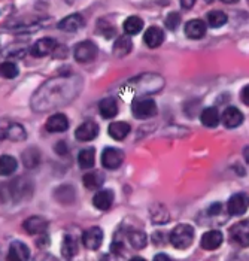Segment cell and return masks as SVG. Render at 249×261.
<instances>
[{"label": "cell", "instance_id": "6da1fadb", "mask_svg": "<svg viewBox=\"0 0 249 261\" xmlns=\"http://www.w3.org/2000/svg\"><path fill=\"white\" fill-rule=\"evenodd\" d=\"M82 81L78 76L69 75L62 78H54L45 82L32 99L33 111L46 112L59 106L67 105L81 91Z\"/></svg>", "mask_w": 249, "mask_h": 261}, {"label": "cell", "instance_id": "7a4b0ae2", "mask_svg": "<svg viewBox=\"0 0 249 261\" xmlns=\"http://www.w3.org/2000/svg\"><path fill=\"white\" fill-rule=\"evenodd\" d=\"M169 241L176 249H187L194 241V228L189 224H179L170 231Z\"/></svg>", "mask_w": 249, "mask_h": 261}, {"label": "cell", "instance_id": "3957f363", "mask_svg": "<svg viewBox=\"0 0 249 261\" xmlns=\"http://www.w3.org/2000/svg\"><path fill=\"white\" fill-rule=\"evenodd\" d=\"M48 20L46 18H21V20H15L14 22H9L3 27V30L11 32V33H35L38 30L43 29L46 25Z\"/></svg>", "mask_w": 249, "mask_h": 261}, {"label": "cell", "instance_id": "277c9868", "mask_svg": "<svg viewBox=\"0 0 249 261\" xmlns=\"http://www.w3.org/2000/svg\"><path fill=\"white\" fill-rule=\"evenodd\" d=\"M131 112L137 120H148L157 115L158 108L154 99L151 97H144V96H137L131 101Z\"/></svg>", "mask_w": 249, "mask_h": 261}, {"label": "cell", "instance_id": "5b68a950", "mask_svg": "<svg viewBox=\"0 0 249 261\" xmlns=\"http://www.w3.org/2000/svg\"><path fill=\"white\" fill-rule=\"evenodd\" d=\"M3 139H9L12 142H24L27 139V132L18 122H12L6 118H2L0 120V141Z\"/></svg>", "mask_w": 249, "mask_h": 261}, {"label": "cell", "instance_id": "8992f818", "mask_svg": "<svg viewBox=\"0 0 249 261\" xmlns=\"http://www.w3.org/2000/svg\"><path fill=\"white\" fill-rule=\"evenodd\" d=\"M32 184L29 181H25L24 178H17L15 181H12L11 184L3 187V191H6L8 199L11 200H24L29 199V196L32 194Z\"/></svg>", "mask_w": 249, "mask_h": 261}, {"label": "cell", "instance_id": "52a82bcc", "mask_svg": "<svg viewBox=\"0 0 249 261\" xmlns=\"http://www.w3.org/2000/svg\"><path fill=\"white\" fill-rule=\"evenodd\" d=\"M73 56H75V60L78 61V63H91L97 57V46L91 40L79 42L75 46Z\"/></svg>", "mask_w": 249, "mask_h": 261}, {"label": "cell", "instance_id": "ba28073f", "mask_svg": "<svg viewBox=\"0 0 249 261\" xmlns=\"http://www.w3.org/2000/svg\"><path fill=\"white\" fill-rule=\"evenodd\" d=\"M124 161V152L118 148H104L102 152V166L109 170H117Z\"/></svg>", "mask_w": 249, "mask_h": 261}, {"label": "cell", "instance_id": "9c48e42d", "mask_svg": "<svg viewBox=\"0 0 249 261\" xmlns=\"http://www.w3.org/2000/svg\"><path fill=\"white\" fill-rule=\"evenodd\" d=\"M103 242V230L100 227H90L82 234V243L87 249L96 251L102 246Z\"/></svg>", "mask_w": 249, "mask_h": 261}, {"label": "cell", "instance_id": "30bf717a", "mask_svg": "<svg viewBox=\"0 0 249 261\" xmlns=\"http://www.w3.org/2000/svg\"><path fill=\"white\" fill-rule=\"evenodd\" d=\"M230 238H231V242L236 243L237 246L246 248L249 243L248 220H245V221L233 225V227L230 228Z\"/></svg>", "mask_w": 249, "mask_h": 261}, {"label": "cell", "instance_id": "8fae6325", "mask_svg": "<svg viewBox=\"0 0 249 261\" xmlns=\"http://www.w3.org/2000/svg\"><path fill=\"white\" fill-rule=\"evenodd\" d=\"M97 135H99V125H97V122L91 120L82 122L75 132V138L81 142L93 141L97 138Z\"/></svg>", "mask_w": 249, "mask_h": 261}, {"label": "cell", "instance_id": "7c38bea8", "mask_svg": "<svg viewBox=\"0 0 249 261\" xmlns=\"http://www.w3.org/2000/svg\"><path fill=\"white\" fill-rule=\"evenodd\" d=\"M246 209H248V197L245 193H237L230 197L227 203V211L230 215H234V217L242 215L246 212Z\"/></svg>", "mask_w": 249, "mask_h": 261}, {"label": "cell", "instance_id": "4fadbf2b", "mask_svg": "<svg viewBox=\"0 0 249 261\" xmlns=\"http://www.w3.org/2000/svg\"><path fill=\"white\" fill-rule=\"evenodd\" d=\"M24 230L32 234V236H39V234H43L46 233L48 230V221L43 218V217H39V215H35V217H30L27 218L24 224H22Z\"/></svg>", "mask_w": 249, "mask_h": 261}, {"label": "cell", "instance_id": "5bb4252c", "mask_svg": "<svg viewBox=\"0 0 249 261\" xmlns=\"http://www.w3.org/2000/svg\"><path fill=\"white\" fill-rule=\"evenodd\" d=\"M56 46H57L56 40L51 39V38H43V39H39L32 45L30 54L33 57H46V56L52 54Z\"/></svg>", "mask_w": 249, "mask_h": 261}, {"label": "cell", "instance_id": "9a60e30c", "mask_svg": "<svg viewBox=\"0 0 249 261\" xmlns=\"http://www.w3.org/2000/svg\"><path fill=\"white\" fill-rule=\"evenodd\" d=\"M9 261H25L30 258V249L25 243L14 241L9 245V254L6 257Z\"/></svg>", "mask_w": 249, "mask_h": 261}, {"label": "cell", "instance_id": "2e32d148", "mask_svg": "<svg viewBox=\"0 0 249 261\" xmlns=\"http://www.w3.org/2000/svg\"><path fill=\"white\" fill-rule=\"evenodd\" d=\"M144 42H145L146 46L151 48V49L158 48L164 42V32L160 27H157V25H151V27L146 29Z\"/></svg>", "mask_w": 249, "mask_h": 261}, {"label": "cell", "instance_id": "e0dca14e", "mask_svg": "<svg viewBox=\"0 0 249 261\" xmlns=\"http://www.w3.org/2000/svg\"><path fill=\"white\" fill-rule=\"evenodd\" d=\"M223 241H224V238H223V233L219 230H209L202 236L200 245L206 251H213V249L221 246Z\"/></svg>", "mask_w": 249, "mask_h": 261}, {"label": "cell", "instance_id": "ac0fdd59", "mask_svg": "<svg viewBox=\"0 0 249 261\" xmlns=\"http://www.w3.org/2000/svg\"><path fill=\"white\" fill-rule=\"evenodd\" d=\"M221 120H223L224 125H226L227 128H236V127H239V125L243 122V114H242L237 108L229 106V108L223 112Z\"/></svg>", "mask_w": 249, "mask_h": 261}, {"label": "cell", "instance_id": "d6986e66", "mask_svg": "<svg viewBox=\"0 0 249 261\" xmlns=\"http://www.w3.org/2000/svg\"><path fill=\"white\" fill-rule=\"evenodd\" d=\"M45 128L51 133H63L69 128V120L64 114H54L46 121Z\"/></svg>", "mask_w": 249, "mask_h": 261}, {"label": "cell", "instance_id": "ffe728a7", "mask_svg": "<svg viewBox=\"0 0 249 261\" xmlns=\"http://www.w3.org/2000/svg\"><path fill=\"white\" fill-rule=\"evenodd\" d=\"M185 36L189 39H202L206 35V24L202 20H191L185 24Z\"/></svg>", "mask_w": 249, "mask_h": 261}, {"label": "cell", "instance_id": "44dd1931", "mask_svg": "<svg viewBox=\"0 0 249 261\" xmlns=\"http://www.w3.org/2000/svg\"><path fill=\"white\" fill-rule=\"evenodd\" d=\"M84 24H85V20H84L82 15H79V14H73V15H69V17H66V18H63L60 22H59V29L63 30V32H69V33H72V32H78L79 29H82Z\"/></svg>", "mask_w": 249, "mask_h": 261}, {"label": "cell", "instance_id": "7402d4cb", "mask_svg": "<svg viewBox=\"0 0 249 261\" xmlns=\"http://www.w3.org/2000/svg\"><path fill=\"white\" fill-rule=\"evenodd\" d=\"M114 199H115V196H114L112 190H100L93 197V204L99 211H107V209H110Z\"/></svg>", "mask_w": 249, "mask_h": 261}, {"label": "cell", "instance_id": "603a6c76", "mask_svg": "<svg viewBox=\"0 0 249 261\" xmlns=\"http://www.w3.org/2000/svg\"><path fill=\"white\" fill-rule=\"evenodd\" d=\"M131 132V127L128 122L124 121H115V122H110L109 127H107V133L112 139L115 141H123L127 138V135Z\"/></svg>", "mask_w": 249, "mask_h": 261}, {"label": "cell", "instance_id": "cb8c5ba5", "mask_svg": "<svg viewBox=\"0 0 249 261\" xmlns=\"http://www.w3.org/2000/svg\"><path fill=\"white\" fill-rule=\"evenodd\" d=\"M99 112L106 120H112L118 114V103L114 97H106L99 103Z\"/></svg>", "mask_w": 249, "mask_h": 261}, {"label": "cell", "instance_id": "d4e9b609", "mask_svg": "<svg viewBox=\"0 0 249 261\" xmlns=\"http://www.w3.org/2000/svg\"><path fill=\"white\" fill-rule=\"evenodd\" d=\"M133 49V40L130 36H120L114 43V56L115 57H124L127 54H130V51Z\"/></svg>", "mask_w": 249, "mask_h": 261}, {"label": "cell", "instance_id": "484cf974", "mask_svg": "<svg viewBox=\"0 0 249 261\" xmlns=\"http://www.w3.org/2000/svg\"><path fill=\"white\" fill-rule=\"evenodd\" d=\"M84 187L90 191H94V190H99L104 182V176L102 172L99 170H94V172H90L87 173L85 176L82 178Z\"/></svg>", "mask_w": 249, "mask_h": 261}, {"label": "cell", "instance_id": "4316f807", "mask_svg": "<svg viewBox=\"0 0 249 261\" xmlns=\"http://www.w3.org/2000/svg\"><path fill=\"white\" fill-rule=\"evenodd\" d=\"M22 163L27 169H35L41 163V151L36 148H29L22 152Z\"/></svg>", "mask_w": 249, "mask_h": 261}, {"label": "cell", "instance_id": "83f0119b", "mask_svg": "<svg viewBox=\"0 0 249 261\" xmlns=\"http://www.w3.org/2000/svg\"><path fill=\"white\" fill-rule=\"evenodd\" d=\"M17 166H18V163L12 155H8V154L2 155L0 157V176L12 175L17 170Z\"/></svg>", "mask_w": 249, "mask_h": 261}, {"label": "cell", "instance_id": "f1b7e54d", "mask_svg": "<svg viewBox=\"0 0 249 261\" xmlns=\"http://www.w3.org/2000/svg\"><path fill=\"white\" fill-rule=\"evenodd\" d=\"M202 124L206 127H216L219 124V112L216 108H206L200 115Z\"/></svg>", "mask_w": 249, "mask_h": 261}, {"label": "cell", "instance_id": "f546056e", "mask_svg": "<svg viewBox=\"0 0 249 261\" xmlns=\"http://www.w3.org/2000/svg\"><path fill=\"white\" fill-rule=\"evenodd\" d=\"M62 254L64 258H73L78 254V243L75 241V238L66 234L63 239L62 245Z\"/></svg>", "mask_w": 249, "mask_h": 261}, {"label": "cell", "instance_id": "4dcf8cb0", "mask_svg": "<svg viewBox=\"0 0 249 261\" xmlns=\"http://www.w3.org/2000/svg\"><path fill=\"white\" fill-rule=\"evenodd\" d=\"M144 29V21L142 18H139V17H128L127 20L124 21V32L127 36H134V35H137L141 30Z\"/></svg>", "mask_w": 249, "mask_h": 261}, {"label": "cell", "instance_id": "1f68e13d", "mask_svg": "<svg viewBox=\"0 0 249 261\" xmlns=\"http://www.w3.org/2000/svg\"><path fill=\"white\" fill-rule=\"evenodd\" d=\"M78 163L82 169H91L96 163V149L94 148H85L78 155Z\"/></svg>", "mask_w": 249, "mask_h": 261}, {"label": "cell", "instance_id": "d6a6232c", "mask_svg": "<svg viewBox=\"0 0 249 261\" xmlns=\"http://www.w3.org/2000/svg\"><path fill=\"white\" fill-rule=\"evenodd\" d=\"M127 239L130 242V245L134 248V249H144L148 243V238L144 231L141 230H133V231H128L127 233Z\"/></svg>", "mask_w": 249, "mask_h": 261}, {"label": "cell", "instance_id": "836d02e7", "mask_svg": "<svg viewBox=\"0 0 249 261\" xmlns=\"http://www.w3.org/2000/svg\"><path fill=\"white\" fill-rule=\"evenodd\" d=\"M206 20H208V24L212 29H219L227 22L229 17L224 11H210Z\"/></svg>", "mask_w": 249, "mask_h": 261}, {"label": "cell", "instance_id": "e575fe53", "mask_svg": "<svg viewBox=\"0 0 249 261\" xmlns=\"http://www.w3.org/2000/svg\"><path fill=\"white\" fill-rule=\"evenodd\" d=\"M56 199L63 204H70L75 200V190L69 185H63L56 191Z\"/></svg>", "mask_w": 249, "mask_h": 261}, {"label": "cell", "instance_id": "d590c367", "mask_svg": "<svg viewBox=\"0 0 249 261\" xmlns=\"http://www.w3.org/2000/svg\"><path fill=\"white\" fill-rule=\"evenodd\" d=\"M18 73H20L18 66L14 61H3L0 64V76H3L6 80H14L18 76Z\"/></svg>", "mask_w": 249, "mask_h": 261}, {"label": "cell", "instance_id": "8d00e7d4", "mask_svg": "<svg viewBox=\"0 0 249 261\" xmlns=\"http://www.w3.org/2000/svg\"><path fill=\"white\" fill-rule=\"evenodd\" d=\"M97 32L104 36L106 39H110V38H114L115 35H117V30H115V27L110 24V22H106L104 20L99 21V24H97Z\"/></svg>", "mask_w": 249, "mask_h": 261}, {"label": "cell", "instance_id": "74e56055", "mask_svg": "<svg viewBox=\"0 0 249 261\" xmlns=\"http://www.w3.org/2000/svg\"><path fill=\"white\" fill-rule=\"evenodd\" d=\"M181 24V14L178 12H170L166 18V27L169 30H176L178 25Z\"/></svg>", "mask_w": 249, "mask_h": 261}, {"label": "cell", "instance_id": "f35d334b", "mask_svg": "<svg viewBox=\"0 0 249 261\" xmlns=\"http://www.w3.org/2000/svg\"><path fill=\"white\" fill-rule=\"evenodd\" d=\"M52 56L56 57V59H60V57H66L67 56V48L64 46V45H57L56 48H54V51H52Z\"/></svg>", "mask_w": 249, "mask_h": 261}, {"label": "cell", "instance_id": "ab89813d", "mask_svg": "<svg viewBox=\"0 0 249 261\" xmlns=\"http://www.w3.org/2000/svg\"><path fill=\"white\" fill-rule=\"evenodd\" d=\"M56 152H57L59 155H67V152H69L67 143L63 141L57 142V145H56Z\"/></svg>", "mask_w": 249, "mask_h": 261}, {"label": "cell", "instance_id": "60d3db41", "mask_svg": "<svg viewBox=\"0 0 249 261\" xmlns=\"http://www.w3.org/2000/svg\"><path fill=\"white\" fill-rule=\"evenodd\" d=\"M242 100L245 105H249V100H248V87H243L242 88Z\"/></svg>", "mask_w": 249, "mask_h": 261}, {"label": "cell", "instance_id": "b9f144b4", "mask_svg": "<svg viewBox=\"0 0 249 261\" xmlns=\"http://www.w3.org/2000/svg\"><path fill=\"white\" fill-rule=\"evenodd\" d=\"M154 260H155V261H158V260L169 261V260H170V257H169V255H164V254H157V255L154 257Z\"/></svg>", "mask_w": 249, "mask_h": 261}, {"label": "cell", "instance_id": "7bdbcfd3", "mask_svg": "<svg viewBox=\"0 0 249 261\" xmlns=\"http://www.w3.org/2000/svg\"><path fill=\"white\" fill-rule=\"evenodd\" d=\"M181 5H182L184 8H191V6H194V2H182Z\"/></svg>", "mask_w": 249, "mask_h": 261}]
</instances>
